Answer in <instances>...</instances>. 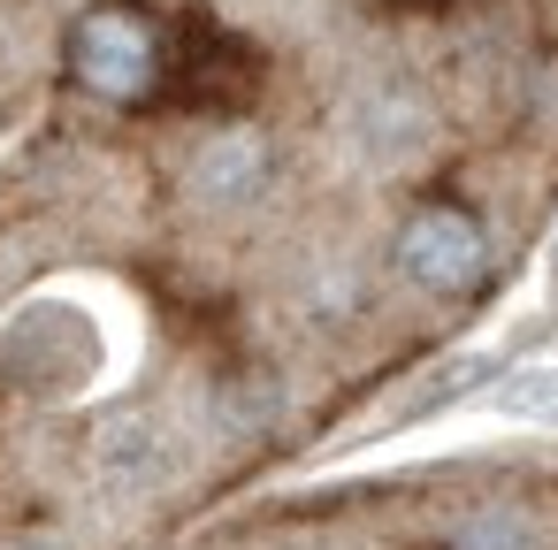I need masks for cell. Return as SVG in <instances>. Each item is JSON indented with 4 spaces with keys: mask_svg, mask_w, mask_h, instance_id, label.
I'll list each match as a JSON object with an SVG mask.
<instances>
[{
    "mask_svg": "<svg viewBox=\"0 0 558 550\" xmlns=\"http://www.w3.org/2000/svg\"><path fill=\"white\" fill-rule=\"evenodd\" d=\"M398 260H405V276H413L421 291H444V298H459V291H474V283H482V268H489V245H482V230H474L466 215H451V207H428V215H413V222H405V237H398Z\"/></svg>",
    "mask_w": 558,
    "mask_h": 550,
    "instance_id": "6da1fadb",
    "label": "cell"
},
{
    "mask_svg": "<svg viewBox=\"0 0 558 550\" xmlns=\"http://www.w3.org/2000/svg\"><path fill=\"white\" fill-rule=\"evenodd\" d=\"M77 77H85L93 93H108V100L146 93V77H154V32H146L138 16H123V9L85 16V24H77Z\"/></svg>",
    "mask_w": 558,
    "mask_h": 550,
    "instance_id": "7a4b0ae2",
    "label": "cell"
},
{
    "mask_svg": "<svg viewBox=\"0 0 558 550\" xmlns=\"http://www.w3.org/2000/svg\"><path fill=\"white\" fill-rule=\"evenodd\" d=\"M260 184H268V146H260L253 131H222V138L199 154V169H192V192L215 199V207H238V199H253Z\"/></svg>",
    "mask_w": 558,
    "mask_h": 550,
    "instance_id": "3957f363",
    "label": "cell"
},
{
    "mask_svg": "<svg viewBox=\"0 0 558 550\" xmlns=\"http://www.w3.org/2000/svg\"><path fill=\"white\" fill-rule=\"evenodd\" d=\"M489 420H512V428H558V359H527V367H505L497 390L482 398Z\"/></svg>",
    "mask_w": 558,
    "mask_h": 550,
    "instance_id": "277c9868",
    "label": "cell"
}]
</instances>
